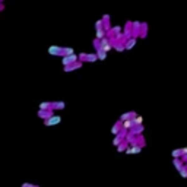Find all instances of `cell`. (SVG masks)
<instances>
[{
  "mask_svg": "<svg viewBox=\"0 0 187 187\" xmlns=\"http://www.w3.org/2000/svg\"><path fill=\"white\" fill-rule=\"evenodd\" d=\"M96 56H98V60H105L107 58V51L105 50H102V48H98V50H95Z\"/></svg>",
  "mask_w": 187,
  "mask_h": 187,
  "instance_id": "17",
  "label": "cell"
},
{
  "mask_svg": "<svg viewBox=\"0 0 187 187\" xmlns=\"http://www.w3.org/2000/svg\"><path fill=\"white\" fill-rule=\"evenodd\" d=\"M113 47H114L117 51H123V50H126L124 43H119V41H114V43H113Z\"/></svg>",
  "mask_w": 187,
  "mask_h": 187,
  "instance_id": "20",
  "label": "cell"
},
{
  "mask_svg": "<svg viewBox=\"0 0 187 187\" xmlns=\"http://www.w3.org/2000/svg\"><path fill=\"white\" fill-rule=\"evenodd\" d=\"M2 2H3V0H0V3H2Z\"/></svg>",
  "mask_w": 187,
  "mask_h": 187,
  "instance_id": "32",
  "label": "cell"
},
{
  "mask_svg": "<svg viewBox=\"0 0 187 187\" xmlns=\"http://www.w3.org/2000/svg\"><path fill=\"white\" fill-rule=\"evenodd\" d=\"M181 159H183V162H187V154H186V155H183Z\"/></svg>",
  "mask_w": 187,
  "mask_h": 187,
  "instance_id": "30",
  "label": "cell"
},
{
  "mask_svg": "<svg viewBox=\"0 0 187 187\" xmlns=\"http://www.w3.org/2000/svg\"><path fill=\"white\" fill-rule=\"evenodd\" d=\"M136 45V38L134 37H132V38H129L127 41L124 43V47H126V50H132V48Z\"/></svg>",
  "mask_w": 187,
  "mask_h": 187,
  "instance_id": "16",
  "label": "cell"
},
{
  "mask_svg": "<svg viewBox=\"0 0 187 187\" xmlns=\"http://www.w3.org/2000/svg\"><path fill=\"white\" fill-rule=\"evenodd\" d=\"M104 37H107V31L104 28H98V29H95V38H98V40H102Z\"/></svg>",
  "mask_w": 187,
  "mask_h": 187,
  "instance_id": "13",
  "label": "cell"
},
{
  "mask_svg": "<svg viewBox=\"0 0 187 187\" xmlns=\"http://www.w3.org/2000/svg\"><path fill=\"white\" fill-rule=\"evenodd\" d=\"M101 19L104 22V29H105V31H110V29L113 28V26H110V15H104Z\"/></svg>",
  "mask_w": 187,
  "mask_h": 187,
  "instance_id": "12",
  "label": "cell"
},
{
  "mask_svg": "<svg viewBox=\"0 0 187 187\" xmlns=\"http://www.w3.org/2000/svg\"><path fill=\"white\" fill-rule=\"evenodd\" d=\"M127 148H129V143L124 140V142H121V143L117 146V151H119V152H126V149Z\"/></svg>",
  "mask_w": 187,
  "mask_h": 187,
  "instance_id": "21",
  "label": "cell"
},
{
  "mask_svg": "<svg viewBox=\"0 0 187 187\" xmlns=\"http://www.w3.org/2000/svg\"><path fill=\"white\" fill-rule=\"evenodd\" d=\"M143 132V126L140 124V126H134L133 129H130L129 130V133H132V134H134V136H139L140 133Z\"/></svg>",
  "mask_w": 187,
  "mask_h": 187,
  "instance_id": "15",
  "label": "cell"
},
{
  "mask_svg": "<svg viewBox=\"0 0 187 187\" xmlns=\"http://www.w3.org/2000/svg\"><path fill=\"white\" fill-rule=\"evenodd\" d=\"M142 121H143V119H142L140 115H136V117H133L134 126H140V124H142Z\"/></svg>",
  "mask_w": 187,
  "mask_h": 187,
  "instance_id": "25",
  "label": "cell"
},
{
  "mask_svg": "<svg viewBox=\"0 0 187 187\" xmlns=\"http://www.w3.org/2000/svg\"><path fill=\"white\" fill-rule=\"evenodd\" d=\"M66 108V102L64 101H51V110L57 111V110H64Z\"/></svg>",
  "mask_w": 187,
  "mask_h": 187,
  "instance_id": "7",
  "label": "cell"
},
{
  "mask_svg": "<svg viewBox=\"0 0 187 187\" xmlns=\"http://www.w3.org/2000/svg\"><path fill=\"white\" fill-rule=\"evenodd\" d=\"M121 142H124V139H123V138H121L120 134H115L114 140H113V145H114V146H119V145H120Z\"/></svg>",
  "mask_w": 187,
  "mask_h": 187,
  "instance_id": "23",
  "label": "cell"
},
{
  "mask_svg": "<svg viewBox=\"0 0 187 187\" xmlns=\"http://www.w3.org/2000/svg\"><path fill=\"white\" fill-rule=\"evenodd\" d=\"M183 152H184V155L187 154V148H183Z\"/></svg>",
  "mask_w": 187,
  "mask_h": 187,
  "instance_id": "31",
  "label": "cell"
},
{
  "mask_svg": "<svg viewBox=\"0 0 187 187\" xmlns=\"http://www.w3.org/2000/svg\"><path fill=\"white\" fill-rule=\"evenodd\" d=\"M63 48H64V47H58V45H50L47 51H48V54H50V56L63 57Z\"/></svg>",
  "mask_w": 187,
  "mask_h": 187,
  "instance_id": "4",
  "label": "cell"
},
{
  "mask_svg": "<svg viewBox=\"0 0 187 187\" xmlns=\"http://www.w3.org/2000/svg\"><path fill=\"white\" fill-rule=\"evenodd\" d=\"M21 187H40V186H37V184H31V183H24Z\"/></svg>",
  "mask_w": 187,
  "mask_h": 187,
  "instance_id": "28",
  "label": "cell"
},
{
  "mask_svg": "<svg viewBox=\"0 0 187 187\" xmlns=\"http://www.w3.org/2000/svg\"><path fill=\"white\" fill-rule=\"evenodd\" d=\"M123 123V129L126 130H130L134 127V123H133V119H130V120H126V121H121Z\"/></svg>",
  "mask_w": 187,
  "mask_h": 187,
  "instance_id": "18",
  "label": "cell"
},
{
  "mask_svg": "<svg viewBox=\"0 0 187 187\" xmlns=\"http://www.w3.org/2000/svg\"><path fill=\"white\" fill-rule=\"evenodd\" d=\"M173 162H174V165H175V168L178 170V173H181L183 170H184V167H186V165L183 164V159L180 161V158H174Z\"/></svg>",
  "mask_w": 187,
  "mask_h": 187,
  "instance_id": "14",
  "label": "cell"
},
{
  "mask_svg": "<svg viewBox=\"0 0 187 187\" xmlns=\"http://www.w3.org/2000/svg\"><path fill=\"white\" fill-rule=\"evenodd\" d=\"M183 155H184L183 149H174L173 151V158H180V157H183Z\"/></svg>",
  "mask_w": 187,
  "mask_h": 187,
  "instance_id": "24",
  "label": "cell"
},
{
  "mask_svg": "<svg viewBox=\"0 0 187 187\" xmlns=\"http://www.w3.org/2000/svg\"><path fill=\"white\" fill-rule=\"evenodd\" d=\"M142 152V145H129V148L126 149V154L132 155V154H140Z\"/></svg>",
  "mask_w": 187,
  "mask_h": 187,
  "instance_id": "5",
  "label": "cell"
},
{
  "mask_svg": "<svg viewBox=\"0 0 187 187\" xmlns=\"http://www.w3.org/2000/svg\"><path fill=\"white\" fill-rule=\"evenodd\" d=\"M40 110H51V101H43V102H40Z\"/></svg>",
  "mask_w": 187,
  "mask_h": 187,
  "instance_id": "19",
  "label": "cell"
},
{
  "mask_svg": "<svg viewBox=\"0 0 187 187\" xmlns=\"http://www.w3.org/2000/svg\"><path fill=\"white\" fill-rule=\"evenodd\" d=\"M51 115H54L53 110H38V117L43 119V120H47V119H50Z\"/></svg>",
  "mask_w": 187,
  "mask_h": 187,
  "instance_id": "8",
  "label": "cell"
},
{
  "mask_svg": "<svg viewBox=\"0 0 187 187\" xmlns=\"http://www.w3.org/2000/svg\"><path fill=\"white\" fill-rule=\"evenodd\" d=\"M62 123V117L57 114L51 115L50 119H47V120H44V126H47V127H51V126H57Z\"/></svg>",
  "mask_w": 187,
  "mask_h": 187,
  "instance_id": "3",
  "label": "cell"
},
{
  "mask_svg": "<svg viewBox=\"0 0 187 187\" xmlns=\"http://www.w3.org/2000/svg\"><path fill=\"white\" fill-rule=\"evenodd\" d=\"M98 28H104V22H102V19H98L95 22V29H98Z\"/></svg>",
  "mask_w": 187,
  "mask_h": 187,
  "instance_id": "27",
  "label": "cell"
},
{
  "mask_svg": "<svg viewBox=\"0 0 187 187\" xmlns=\"http://www.w3.org/2000/svg\"><path fill=\"white\" fill-rule=\"evenodd\" d=\"M76 62H81L79 60V54H70V56L62 57L63 66H69V64H73V63H76Z\"/></svg>",
  "mask_w": 187,
  "mask_h": 187,
  "instance_id": "2",
  "label": "cell"
},
{
  "mask_svg": "<svg viewBox=\"0 0 187 187\" xmlns=\"http://www.w3.org/2000/svg\"><path fill=\"white\" fill-rule=\"evenodd\" d=\"M79 60L82 63H94L98 60V56H96V53H81Z\"/></svg>",
  "mask_w": 187,
  "mask_h": 187,
  "instance_id": "1",
  "label": "cell"
},
{
  "mask_svg": "<svg viewBox=\"0 0 187 187\" xmlns=\"http://www.w3.org/2000/svg\"><path fill=\"white\" fill-rule=\"evenodd\" d=\"M82 67V62H76L73 63V64H69V66H64V72H75V70H77V69H81Z\"/></svg>",
  "mask_w": 187,
  "mask_h": 187,
  "instance_id": "9",
  "label": "cell"
},
{
  "mask_svg": "<svg viewBox=\"0 0 187 187\" xmlns=\"http://www.w3.org/2000/svg\"><path fill=\"white\" fill-rule=\"evenodd\" d=\"M180 175H181V177H184V178H187V167H184V170L180 173Z\"/></svg>",
  "mask_w": 187,
  "mask_h": 187,
  "instance_id": "29",
  "label": "cell"
},
{
  "mask_svg": "<svg viewBox=\"0 0 187 187\" xmlns=\"http://www.w3.org/2000/svg\"><path fill=\"white\" fill-rule=\"evenodd\" d=\"M111 31H113V34H114V37H115V35L121 34V26H113V28H111Z\"/></svg>",
  "mask_w": 187,
  "mask_h": 187,
  "instance_id": "26",
  "label": "cell"
},
{
  "mask_svg": "<svg viewBox=\"0 0 187 187\" xmlns=\"http://www.w3.org/2000/svg\"><path fill=\"white\" fill-rule=\"evenodd\" d=\"M101 47H102V50H105L107 53L110 51L111 48H114V47H113V43H111V40L108 38V37H104V38L101 40Z\"/></svg>",
  "mask_w": 187,
  "mask_h": 187,
  "instance_id": "6",
  "label": "cell"
},
{
  "mask_svg": "<svg viewBox=\"0 0 187 187\" xmlns=\"http://www.w3.org/2000/svg\"><path fill=\"white\" fill-rule=\"evenodd\" d=\"M121 129H123V123H121V121L119 120L117 123H114V126H113V129H111V133H113V134L115 136V134H119V133H120Z\"/></svg>",
  "mask_w": 187,
  "mask_h": 187,
  "instance_id": "10",
  "label": "cell"
},
{
  "mask_svg": "<svg viewBox=\"0 0 187 187\" xmlns=\"http://www.w3.org/2000/svg\"><path fill=\"white\" fill-rule=\"evenodd\" d=\"M136 117V113L134 111H129V113H123L120 115V121H126V120H130V119H133Z\"/></svg>",
  "mask_w": 187,
  "mask_h": 187,
  "instance_id": "11",
  "label": "cell"
},
{
  "mask_svg": "<svg viewBox=\"0 0 187 187\" xmlns=\"http://www.w3.org/2000/svg\"><path fill=\"white\" fill-rule=\"evenodd\" d=\"M70 54H75V50L72 47H64L63 48V57L64 56H70Z\"/></svg>",
  "mask_w": 187,
  "mask_h": 187,
  "instance_id": "22",
  "label": "cell"
}]
</instances>
